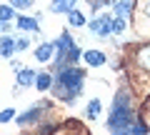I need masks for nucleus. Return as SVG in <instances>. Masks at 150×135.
Listing matches in <instances>:
<instances>
[{"mask_svg":"<svg viewBox=\"0 0 150 135\" xmlns=\"http://www.w3.org/2000/svg\"><path fill=\"white\" fill-rule=\"evenodd\" d=\"M133 125H135V113L130 108V95L125 90L118 93L112 113L108 118V130L112 135H133Z\"/></svg>","mask_w":150,"mask_h":135,"instance_id":"f257e3e1","label":"nucleus"},{"mask_svg":"<svg viewBox=\"0 0 150 135\" xmlns=\"http://www.w3.org/2000/svg\"><path fill=\"white\" fill-rule=\"evenodd\" d=\"M83 70L80 68H73V65H65V68H60L58 70V80H55V95L60 98V100H65V103H73L75 98L80 95L83 90Z\"/></svg>","mask_w":150,"mask_h":135,"instance_id":"f03ea898","label":"nucleus"},{"mask_svg":"<svg viewBox=\"0 0 150 135\" xmlns=\"http://www.w3.org/2000/svg\"><path fill=\"white\" fill-rule=\"evenodd\" d=\"M90 33L98 35V38H110V33H112L110 15H98L95 20H90Z\"/></svg>","mask_w":150,"mask_h":135,"instance_id":"7ed1b4c3","label":"nucleus"},{"mask_svg":"<svg viewBox=\"0 0 150 135\" xmlns=\"http://www.w3.org/2000/svg\"><path fill=\"white\" fill-rule=\"evenodd\" d=\"M53 55H55V43H43L40 48L35 50V58L40 60V63H48Z\"/></svg>","mask_w":150,"mask_h":135,"instance_id":"20e7f679","label":"nucleus"},{"mask_svg":"<svg viewBox=\"0 0 150 135\" xmlns=\"http://www.w3.org/2000/svg\"><path fill=\"white\" fill-rule=\"evenodd\" d=\"M35 70H30V68H20L18 70V85L20 88H28V85H33L35 83Z\"/></svg>","mask_w":150,"mask_h":135,"instance_id":"39448f33","label":"nucleus"},{"mask_svg":"<svg viewBox=\"0 0 150 135\" xmlns=\"http://www.w3.org/2000/svg\"><path fill=\"white\" fill-rule=\"evenodd\" d=\"M18 50L15 45V38H8V35H3V40H0V55L3 58H13V53Z\"/></svg>","mask_w":150,"mask_h":135,"instance_id":"423d86ee","label":"nucleus"},{"mask_svg":"<svg viewBox=\"0 0 150 135\" xmlns=\"http://www.w3.org/2000/svg\"><path fill=\"white\" fill-rule=\"evenodd\" d=\"M18 28H20L23 33H38V18L20 15V18H18Z\"/></svg>","mask_w":150,"mask_h":135,"instance_id":"0eeeda50","label":"nucleus"},{"mask_svg":"<svg viewBox=\"0 0 150 135\" xmlns=\"http://www.w3.org/2000/svg\"><path fill=\"white\" fill-rule=\"evenodd\" d=\"M83 58H85V63L93 65V68H100V65H105V55H103L100 50H88Z\"/></svg>","mask_w":150,"mask_h":135,"instance_id":"6e6552de","label":"nucleus"},{"mask_svg":"<svg viewBox=\"0 0 150 135\" xmlns=\"http://www.w3.org/2000/svg\"><path fill=\"white\" fill-rule=\"evenodd\" d=\"M75 5V0H53L50 3V13H70Z\"/></svg>","mask_w":150,"mask_h":135,"instance_id":"1a4fd4ad","label":"nucleus"},{"mask_svg":"<svg viewBox=\"0 0 150 135\" xmlns=\"http://www.w3.org/2000/svg\"><path fill=\"white\" fill-rule=\"evenodd\" d=\"M50 85H53V78H50V73H40V75L35 78V88H38V90H48Z\"/></svg>","mask_w":150,"mask_h":135,"instance_id":"9d476101","label":"nucleus"},{"mask_svg":"<svg viewBox=\"0 0 150 135\" xmlns=\"http://www.w3.org/2000/svg\"><path fill=\"white\" fill-rule=\"evenodd\" d=\"M130 10H133V3L130 0H123V3H115V13H118V18H128Z\"/></svg>","mask_w":150,"mask_h":135,"instance_id":"9b49d317","label":"nucleus"},{"mask_svg":"<svg viewBox=\"0 0 150 135\" xmlns=\"http://www.w3.org/2000/svg\"><path fill=\"white\" fill-rule=\"evenodd\" d=\"M43 108H45V105H35V110H28L25 115H20V118H18V120H20V125H25V123H33V120H38V113H40Z\"/></svg>","mask_w":150,"mask_h":135,"instance_id":"f8f14e48","label":"nucleus"},{"mask_svg":"<svg viewBox=\"0 0 150 135\" xmlns=\"http://www.w3.org/2000/svg\"><path fill=\"white\" fill-rule=\"evenodd\" d=\"M68 20H70V25H75V28L85 25V18H83L80 10H70V13H68Z\"/></svg>","mask_w":150,"mask_h":135,"instance_id":"ddd939ff","label":"nucleus"},{"mask_svg":"<svg viewBox=\"0 0 150 135\" xmlns=\"http://www.w3.org/2000/svg\"><path fill=\"white\" fill-rule=\"evenodd\" d=\"M98 115H100V100H98V98H93L90 103H88V118L95 120Z\"/></svg>","mask_w":150,"mask_h":135,"instance_id":"4468645a","label":"nucleus"},{"mask_svg":"<svg viewBox=\"0 0 150 135\" xmlns=\"http://www.w3.org/2000/svg\"><path fill=\"white\" fill-rule=\"evenodd\" d=\"M13 15H15L13 5H0V23H10Z\"/></svg>","mask_w":150,"mask_h":135,"instance_id":"2eb2a0df","label":"nucleus"},{"mask_svg":"<svg viewBox=\"0 0 150 135\" xmlns=\"http://www.w3.org/2000/svg\"><path fill=\"white\" fill-rule=\"evenodd\" d=\"M138 63L143 65L145 70H150V48H143V50L138 53Z\"/></svg>","mask_w":150,"mask_h":135,"instance_id":"dca6fc26","label":"nucleus"},{"mask_svg":"<svg viewBox=\"0 0 150 135\" xmlns=\"http://www.w3.org/2000/svg\"><path fill=\"white\" fill-rule=\"evenodd\" d=\"M123 30H125V18H115V20H112V33L120 35Z\"/></svg>","mask_w":150,"mask_h":135,"instance_id":"f3484780","label":"nucleus"},{"mask_svg":"<svg viewBox=\"0 0 150 135\" xmlns=\"http://www.w3.org/2000/svg\"><path fill=\"white\" fill-rule=\"evenodd\" d=\"M13 118H15V110H13V108H8V110L0 113V123H8V120H13Z\"/></svg>","mask_w":150,"mask_h":135,"instance_id":"a211bd4d","label":"nucleus"},{"mask_svg":"<svg viewBox=\"0 0 150 135\" xmlns=\"http://www.w3.org/2000/svg\"><path fill=\"white\" fill-rule=\"evenodd\" d=\"M10 5L23 10V8H33V0H10Z\"/></svg>","mask_w":150,"mask_h":135,"instance_id":"6ab92c4d","label":"nucleus"},{"mask_svg":"<svg viewBox=\"0 0 150 135\" xmlns=\"http://www.w3.org/2000/svg\"><path fill=\"white\" fill-rule=\"evenodd\" d=\"M133 135H148V128H145L143 123H135L133 125Z\"/></svg>","mask_w":150,"mask_h":135,"instance_id":"aec40b11","label":"nucleus"},{"mask_svg":"<svg viewBox=\"0 0 150 135\" xmlns=\"http://www.w3.org/2000/svg\"><path fill=\"white\" fill-rule=\"evenodd\" d=\"M15 45H18V50H28V48H30V40L20 38V40H15Z\"/></svg>","mask_w":150,"mask_h":135,"instance_id":"412c9836","label":"nucleus"},{"mask_svg":"<svg viewBox=\"0 0 150 135\" xmlns=\"http://www.w3.org/2000/svg\"><path fill=\"white\" fill-rule=\"evenodd\" d=\"M145 13H148V15H150V0H148V3H145Z\"/></svg>","mask_w":150,"mask_h":135,"instance_id":"4be33fe9","label":"nucleus"}]
</instances>
